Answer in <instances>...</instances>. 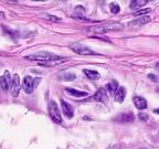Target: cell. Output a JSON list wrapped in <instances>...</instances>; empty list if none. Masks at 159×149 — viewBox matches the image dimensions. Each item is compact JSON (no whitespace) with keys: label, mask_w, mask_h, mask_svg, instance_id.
I'll list each match as a JSON object with an SVG mask.
<instances>
[{"label":"cell","mask_w":159,"mask_h":149,"mask_svg":"<svg viewBox=\"0 0 159 149\" xmlns=\"http://www.w3.org/2000/svg\"><path fill=\"white\" fill-rule=\"evenodd\" d=\"M26 60H29V61H36V62H39L40 64H45V63L50 62H56V61H66L64 57L58 55V54H54V53L51 52H46V51H40V52L32 53V54H29V55L24 56Z\"/></svg>","instance_id":"obj_1"},{"label":"cell","mask_w":159,"mask_h":149,"mask_svg":"<svg viewBox=\"0 0 159 149\" xmlns=\"http://www.w3.org/2000/svg\"><path fill=\"white\" fill-rule=\"evenodd\" d=\"M124 29V26H122L120 23H114L108 22L104 23V24H96V26H89L87 28V31L93 33H97V34H105V33L109 32V31H119V30Z\"/></svg>","instance_id":"obj_2"},{"label":"cell","mask_w":159,"mask_h":149,"mask_svg":"<svg viewBox=\"0 0 159 149\" xmlns=\"http://www.w3.org/2000/svg\"><path fill=\"white\" fill-rule=\"evenodd\" d=\"M70 49L72 50L73 52H75L76 54H80V55H96L98 54L97 52L93 51L92 49H89V46L84 45L80 42H73L70 44Z\"/></svg>","instance_id":"obj_3"},{"label":"cell","mask_w":159,"mask_h":149,"mask_svg":"<svg viewBox=\"0 0 159 149\" xmlns=\"http://www.w3.org/2000/svg\"><path fill=\"white\" fill-rule=\"evenodd\" d=\"M49 115L51 117L53 122L56 124H62V116H61V112L59 109V106L54 101H51L49 103Z\"/></svg>","instance_id":"obj_4"},{"label":"cell","mask_w":159,"mask_h":149,"mask_svg":"<svg viewBox=\"0 0 159 149\" xmlns=\"http://www.w3.org/2000/svg\"><path fill=\"white\" fill-rule=\"evenodd\" d=\"M40 82V79H33L32 77L30 75H26L24 79H23V83H22V88L23 91H24V93H26V94H31V93L33 92V89H34V87L36 86V84Z\"/></svg>","instance_id":"obj_5"},{"label":"cell","mask_w":159,"mask_h":149,"mask_svg":"<svg viewBox=\"0 0 159 149\" xmlns=\"http://www.w3.org/2000/svg\"><path fill=\"white\" fill-rule=\"evenodd\" d=\"M20 92V77L18 74H14L11 79V86H10V93L11 95L17 97Z\"/></svg>","instance_id":"obj_6"},{"label":"cell","mask_w":159,"mask_h":149,"mask_svg":"<svg viewBox=\"0 0 159 149\" xmlns=\"http://www.w3.org/2000/svg\"><path fill=\"white\" fill-rule=\"evenodd\" d=\"M11 79H12V77L10 75L9 71H5V73L0 79V88L2 91H8L11 86Z\"/></svg>","instance_id":"obj_7"},{"label":"cell","mask_w":159,"mask_h":149,"mask_svg":"<svg viewBox=\"0 0 159 149\" xmlns=\"http://www.w3.org/2000/svg\"><path fill=\"white\" fill-rule=\"evenodd\" d=\"M135 119V116L132 112H127V113H122L119 114L117 117L115 118L116 122L123 123V124H129V123H132Z\"/></svg>","instance_id":"obj_8"},{"label":"cell","mask_w":159,"mask_h":149,"mask_svg":"<svg viewBox=\"0 0 159 149\" xmlns=\"http://www.w3.org/2000/svg\"><path fill=\"white\" fill-rule=\"evenodd\" d=\"M93 98H94V101H96V102L107 103V102H108V94H107V91H106V88H104V87L99 88L98 91H97V92L94 94Z\"/></svg>","instance_id":"obj_9"},{"label":"cell","mask_w":159,"mask_h":149,"mask_svg":"<svg viewBox=\"0 0 159 149\" xmlns=\"http://www.w3.org/2000/svg\"><path fill=\"white\" fill-rule=\"evenodd\" d=\"M61 106H62V113L64 114V116H65L66 118L69 119L73 118V116H74V109L71 106V104H69L67 102L61 99Z\"/></svg>","instance_id":"obj_10"},{"label":"cell","mask_w":159,"mask_h":149,"mask_svg":"<svg viewBox=\"0 0 159 149\" xmlns=\"http://www.w3.org/2000/svg\"><path fill=\"white\" fill-rule=\"evenodd\" d=\"M150 21V17L149 16H142V17H138L137 19L132 20L130 22L128 23V26H144L146 24L147 22Z\"/></svg>","instance_id":"obj_11"},{"label":"cell","mask_w":159,"mask_h":149,"mask_svg":"<svg viewBox=\"0 0 159 149\" xmlns=\"http://www.w3.org/2000/svg\"><path fill=\"white\" fill-rule=\"evenodd\" d=\"M134 104H135V107L139 110H144V109L147 108V101H146L144 97L142 96H135L134 97Z\"/></svg>","instance_id":"obj_12"},{"label":"cell","mask_w":159,"mask_h":149,"mask_svg":"<svg viewBox=\"0 0 159 149\" xmlns=\"http://www.w3.org/2000/svg\"><path fill=\"white\" fill-rule=\"evenodd\" d=\"M126 97V88L125 87H123V86H119L117 91L115 92L114 94V98L117 103H122L124 102V99Z\"/></svg>","instance_id":"obj_13"},{"label":"cell","mask_w":159,"mask_h":149,"mask_svg":"<svg viewBox=\"0 0 159 149\" xmlns=\"http://www.w3.org/2000/svg\"><path fill=\"white\" fill-rule=\"evenodd\" d=\"M146 3H148V0H134L130 2L129 5V8L132 10H135V11H138V10L142 9V7H144Z\"/></svg>","instance_id":"obj_14"},{"label":"cell","mask_w":159,"mask_h":149,"mask_svg":"<svg viewBox=\"0 0 159 149\" xmlns=\"http://www.w3.org/2000/svg\"><path fill=\"white\" fill-rule=\"evenodd\" d=\"M65 92L67 94H70L71 96H74V97H85L87 96V93L86 92H81V91H77V89L74 88H70V87H66Z\"/></svg>","instance_id":"obj_15"},{"label":"cell","mask_w":159,"mask_h":149,"mask_svg":"<svg viewBox=\"0 0 159 149\" xmlns=\"http://www.w3.org/2000/svg\"><path fill=\"white\" fill-rule=\"evenodd\" d=\"M83 73H84L89 79H92V81H97V79L101 77L99 73L96 72V71H93V70H84Z\"/></svg>","instance_id":"obj_16"},{"label":"cell","mask_w":159,"mask_h":149,"mask_svg":"<svg viewBox=\"0 0 159 149\" xmlns=\"http://www.w3.org/2000/svg\"><path fill=\"white\" fill-rule=\"evenodd\" d=\"M118 83H117V81H111V82L106 85V89L112 95H114L115 94V92L117 91V88H118Z\"/></svg>","instance_id":"obj_17"},{"label":"cell","mask_w":159,"mask_h":149,"mask_svg":"<svg viewBox=\"0 0 159 149\" xmlns=\"http://www.w3.org/2000/svg\"><path fill=\"white\" fill-rule=\"evenodd\" d=\"M150 12V9L149 8H146V9H140L138 11H135L134 16L135 17H142V16H147L148 13Z\"/></svg>","instance_id":"obj_18"},{"label":"cell","mask_w":159,"mask_h":149,"mask_svg":"<svg viewBox=\"0 0 159 149\" xmlns=\"http://www.w3.org/2000/svg\"><path fill=\"white\" fill-rule=\"evenodd\" d=\"M76 79V75L74 73H65L62 75V79L64 81H74Z\"/></svg>","instance_id":"obj_19"},{"label":"cell","mask_w":159,"mask_h":149,"mask_svg":"<svg viewBox=\"0 0 159 149\" xmlns=\"http://www.w3.org/2000/svg\"><path fill=\"white\" fill-rule=\"evenodd\" d=\"M109 9H111V11H112L113 13H115V14L120 11V8H119L118 3H115V2H112L109 5Z\"/></svg>","instance_id":"obj_20"},{"label":"cell","mask_w":159,"mask_h":149,"mask_svg":"<svg viewBox=\"0 0 159 149\" xmlns=\"http://www.w3.org/2000/svg\"><path fill=\"white\" fill-rule=\"evenodd\" d=\"M73 19L75 20H79V21H85V22H94L93 20H91L89 18H86V17L82 16V14H80V16H72Z\"/></svg>","instance_id":"obj_21"},{"label":"cell","mask_w":159,"mask_h":149,"mask_svg":"<svg viewBox=\"0 0 159 149\" xmlns=\"http://www.w3.org/2000/svg\"><path fill=\"white\" fill-rule=\"evenodd\" d=\"M44 17H45L46 19L51 20V21H61V19H60V18H58V17H54V16H51V14H44Z\"/></svg>","instance_id":"obj_22"},{"label":"cell","mask_w":159,"mask_h":149,"mask_svg":"<svg viewBox=\"0 0 159 149\" xmlns=\"http://www.w3.org/2000/svg\"><path fill=\"white\" fill-rule=\"evenodd\" d=\"M138 117H139V119H140V120H142V122H146V120H147V119H148V116L146 115L145 113H139Z\"/></svg>","instance_id":"obj_23"},{"label":"cell","mask_w":159,"mask_h":149,"mask_svg":"<svg viewBox=\"0 0 159 149\" xmlns=\"http://www.w3.org/2000/svg\"><path fill=\"white\" fill-rule=\"evenodd\" d=\"M148 77H149L150 79H152V81H155V82H158V81H159L158 79H156V76L154 75V74H149Z\"/></svg>","instance_id":"obj_24"},{"label":"cell","mask_w":159,"mask_h":149,"mask_svg":"<svg viewBox=\"0 0 159 149\" xmlns=\"http://www.w3.org/2000/svg\"><path fill=\"white\" fill-rule=\"evenodd\" d=\"M0 17H1V18H5V13H3V12H0Z\"/></svg>","instance_id":"obj_25"},{"label":"cell","mask_w":159,"mask_h":149,"mask_svg":"<svg viewBox=\"0 0 159 149\" xmlns=\"http://www.w3.org/2000/svg\"><path fill=\"white\" fill-rule=\"evenodd\" d=\"M154 112H155L156 114H159V109H155V110H154Z\"/></svg>","instance_id":"obj_26"},{"label":"cell","mask_w":159,"mask_h":149,"mask_svg":"<svg viewBox=\"0 0 159 149\" xmlns=\"http://www.w3.org/2000/svg\"><path fill=\"white\" fill-rule=\"evenodd\" d=\"M156 66H157V67H158V70H159V63H158V64H157Z\"/></svg>","instance_id":"obj_27"},{"label":"cell","mask_w":159,"mask_h":149,"mask_svg":"<svg viewBox=\"0 0 159 149\" xmlns=\"http://www.w3.org/2000/svg\"><path fill=\"white\" fill-rule=\"evenodd\" d=\"M112 149H118V148H112Z\"/></svg>","instance_id":"obj_28"}]
</instances>
